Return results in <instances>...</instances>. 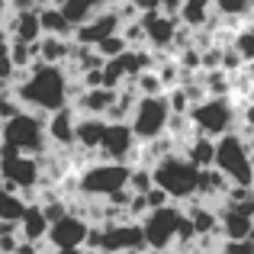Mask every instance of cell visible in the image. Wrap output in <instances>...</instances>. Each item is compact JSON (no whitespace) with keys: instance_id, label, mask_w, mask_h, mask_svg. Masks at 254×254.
<instances>
[{"instance_id":"1","label":"cell","mask_w":254,"mask_h":254,"mask_svg":"<svg viewBox=\"0 0 254 254\" xmlns=\"http://www.w3.org/2000/svg\"><path fill=\"white\" fill-rule=\"evenodd\" d=\"M6 93L19 103V110L39 113V116H52L55 110L68 106V77H64L62 68L32 62L26 77L19 84L6 87Z\"/></svg>"},{"instance_id":"2","label":"cell","mask_w":254,"mask_h":254,"mask_svg":"<svg viewBox=\"0 0 254 254\" xmlns=\"http://www.w3.org/2000/svg\"><path fill=\"white\" fill-rule=\"evenodd\" d=\"M49 148L45 138V116L29 110H19L13 119H6L0 126V151L10 155H23V158H39Z\"/></svg>"},{"instance_id":"3","label":"cell","mask_w":254,"mask_h":254,"mask_svg":"<svg viewBox=\"0 0 254 254\" xmlns=\"http://www.w3.org/2000/svg\"><path fill=\"white\" fill-rule=\"evenodd\" d=\"M151 184L158 190L168 193L171 203L187 206L190 199H196V184H199V171L187 161L184 155H168L151 168Z\"/></svg>"},{"instance_id":"4","label":"cell","mask_w":254,"mask_h":254,"mask_svg":"<svg viewBox=\"0 0 254 254\" xmlns=\"http://www.w3.org/2000/svg\"><path fill=\"white\" fill-rule=\"evenodd\" d=\"M187 119H190V126H193V132H196V135L212 138V142H216V138H222V135H229V132H235V126H238L232 97H225V100L206 97L203 103H196V106H190V110H187Z\"/></svg>"},{"instance_id":"5","label":"cell","mask_w":254,"mask_h":254,"mask_svg":"<svg viewBox=\"0 0 254 254\" xmlns=\"http://www.w3.org/2000/svg\"><path fill=\"white\" fill-rule=\"evenodd\" d=\"M212 168L222 174L229 184L235 187H251L254 171H251V151L235 132L216 138V155H212Z\"/></svg>"},{"instance_id":"6","label":"cell","mask_w":254,"mask_h":254,"mask_svg":"<svg viewBox=\"0 0 254 254\" xmlns=\"http://www.w3.org/2000/svg\"><path fill=\"white\" fill-rule=\"evenodd\" d=\"M184 219V209L177 203L164 206V209H155L142 219V242L148 254H168L174 248V238H177V225Z\"/></svg>"},{"instance_id":"7","label":"cell","mask_w":254,"mask_h":254,"mask_svg":"<svg viewBox=\"0 0 254 254\" xmlns=\"http://www.w3.org/2000/svg\"><path fill=\"white\" fill-rule=\"evenodd\" d=\"M168 119H171V110L164 103V97H138L135 110L129 116V129L138 145H148L168 132Z\"/></svg>"},{"instance_id":"8","label":"cell","mask_w":254,"mask_h":254,"mask_svg":"<svg viewBox=\"0 0 254 254\" xmlns=\"http://www.w3.org/2000/svg\"><path fill=\"white\" fill-rule=\"evenodd\" d=\"M129 171L126 164H90L87 171L77 174V196L84 199H106L110 193L123 190L129 184Z\"/></svg>"},{"instance_id":"9","label":"cell","mask_w":254,"mask_h":254,"mask_svg":"<svg viewBox=\"0 0 254 254\" xmlns=\"http://www.w3.org/2000/svg\"><path fill=\"white\" fill-rule=\"evenodd\" d=\"M39 171L36 158H23V155H10V151H0V187L6 193H26V190H39Z\"/></svg>"},{"instance_id":"10","label":"cell","mask_w":254,"mask_h":254,"mask_svg":"<svg viewBox=\"0 0 254 254\" xmlns=\"http://www.w3.org/2000/svg\"><path fill=\"white\" fill-rule=\"evenodd\" d=\"M87 229L90 225L77 216H62L58 222L49 225L45 232V248L49 251H71V248H84V238H87Z\"/></svg>"},{"instance_id":"11","label":"cell","mask_w":254,"mask_h":254,"mask_svg":"<svg viewBox=\"0 0 254 254\" xmlns=\"http://www.w3.org/2000/svg\"><path fill=\"white\" fill-rule=\"evenodd\" d=\"M138 26H142V32H145V49L171 55V39H174V29H177V19L151 10V13H142V16H138Z\"/></svg>"},{"instance_id":"12","label":"cell","mask_w":254,"mask_h":254,"mask_svg":"<svg viewBox=\"0 0 254 254\" xmlns=\"http://www.w3.org/2000/svg\"><path fill=\"white\" fill-rule=\"evenodd\" d=\"M116 32H119V19H116V13H113V10H103V13H97L90 23L77 26V29L71 32V42H74V45H87V49H97L103 39L116 36Z\"/></svg>"},{"instance_id":"13","label":"cell","mask_w":254,"mask_h":254,"mask_svg":"<svg viewBox=\"0 0 254 254\" xmlns=\"http://www.w3.org/2000/svg\"><path fill=\"white\" fill-rule=\"evenodd\" d=\"M74 123H77V113L71 106L45 116V138H49L52 148H64V151L74 148Z\"/></svg>"},{"instance_id":"14","label":"cell","mask_w":254,"mask_h":254,"mask_svg":"<svg viewBox=\"0 0 254 254\" xmlns=\"http://www.w3.org/2000/svg\"><path fill=\"white\" fill-rule=\"evenodd\" d=\"M0 29L13 39V42H23V45H36L42 39V29H39V13H6L3 26Z\"/></svg>"},{"instance_id":"15","label":"cell","mask_w":254,"mask_h":254,"mask_svg":"<svg viewBox=\"0 0 254 254\" xmlns=\"http://www.w3.org/2000/svg\"><path fill=\"white\" fill-rule=\"evenodd\" d=\"M71 49H74V42H71V39L42 36L36 45H32V55H36V62H42V64H52V68H62V64L71 58Z\"/></svg>"},{"instance_id":"16","label":"cell","mask_w":254,"mask_h":254,"mask_svg":"<svg viewBox=\"0 0 254 254\" xmlns=\"http://www.w3.org/2000/svg\"><path fill=\"white\" fill-rule=\"evenodd\" d=\"M103 132H106V123H103V119L77 116V123H74V148L97 155L100 142H103Z\"/></svg>"},{"instance_id":"17","label":"cell","mask_w":254,"mask_h":254,"mask_svg":"<svg viewBox=\"0 0 254 254\" xmlns=\"http://www.w3.org/2000/svg\"><path fill=\"white\" fill-rule=\"evenodd\" d=\"M209 19H212V0H184L177 10V26H184L190 32L206 29Z\"/></svg>"},{"instance_id":"18","label":"cell","mask_w":254,"mask_h":254,"mask_svg":"<svg viewBox=\"0 0 254 254\" xmlns=\"http://www.w3.org/2000/svg\"><path fill=\"white\" fill-rule=\"evenodd\" d=\"M62 16L68 19V26L71 29H77V26H84V23H90L97 13H103V10H110V6L103 3V0H62Z\"/></svg>"},{"instance_id":"19","label":"cell","mask_w":254,"mask_h":254,"mask_svg":"<svg viewBox=\"0 0 254 254\" xmlns=\"http://www.w3.org/2000/svg\"><path fill=\"white\" fill-rule=\"evenodd\" d=\"M45 232H49V222H45L42 209L36 203L26 206L23 219H19V242H29V245H42L45 242Z\"/></svg>"},{"instance_id":"20","label":"cell","mask_w":254,"mask_h":254,"mask_svg":"<svg viewBox=\"0 0 254 254\" xmlns=\"http://www.w3.org/2000/svg\"><path fill=\"white\" fill-rule=\"evenodd\" d=\"M212 155H216V142H212V138H203V135H193V142L184 148V158L196 171H209L212 168Z\"/></svg>"},{"instance_id":"21","label":"cell","mask_w":254,"mask_h":254,"mask_svg":"<svg viewBox=\"0 0 254 254\" xmlns=\"http://www.w3.org/2000/svg\"><path fill=\"white\" fill-rule=\"evenodd\" d=\"M39 13V29H42V36H55V39H71V26L68 19L62 16V10H55V6H45V10H36Z\"/></svg>"},{"instance_id":"22","label":"cell","mask_w":254,"mask_h":254,"mask_svg":"<svg viewBox=\"0 0 254 254\" xmlns=\"http://www.w3.org/2000/svg\"><path fill=\"white\" fill-rule=\"evenodd\" d=\"M212 16L229 19V23H245L251 19V0H212Z\"/></svg>"},{"instance_id":"23","label":"cell","mask_w":254,"mask_h":254,"mask_svg":"<svg viewBox=\"0 0 254 254\" xmlns=\"http://www.w3.org/2000/svg\"><path fill=\"white\" fill-rule=\"evenodd\" d=\"M229 49L235 52L245 64L254 62V19H245V23L238 26L235 36H232V45H229Z\"/></svg>"},{"instance_id":"24","label":"cell","mask_w":254,"mask_h":254,"mask_svg":"<svg viewBox=\"0 0 254 254\" xmlns=\"http://www.w3.org/2000/svg\"><path fill=\"white\" fill-rule=\"evenodd\" d=\"M26 212V203L16 196V193H0V222H10V225H19V219H23Z\"/></svg>"},{"instance_id":"25","label":"cell","mask_w":254,"mask_h":254,"mask_svg":"<svg viewBox=\"0 0 254 254\" xmlns=\"http://www.w3.org/2000/svg\"><path fill=\"white\" fill-rule=\"evenodd\" d=\"M132 87H135L138 97H164V87H161V81H158L155 71H145V74H138L135 81H132Z\"/></svg>"},{"instance_id":"26","label":"cell","mask_w":254,"mask_h":254,"mask_svg":"<svg viewBox=\"0 0 254 254\" xmlns=\"http://www.w3.org/2000/svg\"><path fill=\"white\" fill-rule=\"evenodd\" d=\"M126 187H129L132 196H145V193L155 187V184H151V171H145V168H132V171H129V184H126Z\"/></svg>"},{"instance_id":"27","label":"cell","mask_w":254,"mask_h":254,"mask_svg":"<svg viewBox=\"0 0 254 254\" xmlns=\"http://www.w3.org/2000/svg\"><path fill=\"white\" fill-rule=\"evenodd\" d=\"M126 49H129V45H126V42H123V36H119V32H116V36L103 39V42H100V45H97V49H93V52H97V55L103 58V62H110V58H119V55H123Z\"/></svg>"},{"instance_id":"28","label":"cell","mask_w":254,"mask_h":254,"mask_svg":"<svg viewBox=\"0 0 254 254\" xmlns=\"http://www.w3.org/2000/svg\"><path fill=\"white\" fill-rule=\"evenodd\" d=\"M145 203H148V212H155V209H164V206H171V199H168V193H164V190L151 187V190L145 193Z\"/></svg>"},{"instance_id":"29","label":"cell","mask_w":254,"mask_h":254,"mask_svg":"<svg viewBox=\"0 0 254 254\" xmlns=\"http://www.w3.org/2000/svg\"><path fill=\"white\" fill-rule=\"evenodd\" d=\"M184 0H158V13H164V16H174L177 19V10Z\"/></svg>"},{"instance_id":"30","label":"cell","mask_w":254,"mask_h":254,"mask_svg":"<svg viewBox=\"0 0 254 254\" xmlns=\"http://www.w3.org/2000/svg\"><path fill=\"white\" fill-rule=\"evenodd\" d=\"M135 3V10L138 13H151V10H158V0H132Z\"/></svg>"},{"instance_id":"31","label":"cell","mask_w":254,"mask_h":254,"mask_svg":"<svg viewBox=\"0 0 254 254\" xmlns=\"http://www.w3.org/2000/svg\"><path fill=\"white\" fill-rule=\"evenodd\" d=\"M6 52H10V36L0 29V58H6Z\"/></svg>"},{"instance_id":"32","label":"cell","mask_w":254,"mask_h":254,"mask_svg":"<svg viewBox=\"0 0 254 254\" xmlns=\"http://www.w3.org/2000/svg\"><path fill=\"white\" fill-rule=\"evenodd\" d=\"M3 19H6V0H0V26H3Z\"/></svg>"},{"instance_id":"33","label":"cell","mask_w":254,"mask_h":254,"mask_svg":"<svg viewBox=\"0 0 254 254\" xmlns=\"http://www.w3.org/2000/svg\"><path fill=\"white\" fill-rule=\"evenodd\" d=\"M6 100H10V93H6V87H0V106H3Z\"/></svg>"},{"instance_id":"34","label":"cell","mask_w":254,"mask_h":254,"mask_svg":"<svg viewBox=\"0 0 254 254\" xmlns=\"http://www.w3.org/2000/svg\"><path fill=\"white\" fill-rule=\"evenodd\" d=\"M52 254H84V248H71V251H52Z\"/></svg>"},{"instance_id":"35","label":"cell","mask_w":254,"mask_h":254,"mask_svg":"<svg viewBox=\"0 0 254 254\" xmlns=\"http://www.w3.org/2000/svg\"><path fill=\"white\" fill-rule=\"evenodd\" d=\"M251 171H254V148H251Z\"/></svg>"},{"instance_id":"36","label":"cell","mask_w":254,"mask_h":254,"mask_svg":"<svg viewBox=\"0 0 254 254\" xmlns=\"http://www.w3.org/2000/svg\"><path fill=\"white\" fill-rule=\"evenodd\" d=\"M0 193H3V187H0Z\"/></svg>"}]
</instances>
